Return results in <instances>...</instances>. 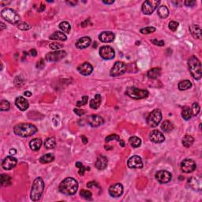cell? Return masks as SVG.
<instances>
[{
    "label": "cell",
    "mask_w": 202,
    "mask_h": 202,
    "mask_svg": "<svg viewBox=\"0 0 202 202\" xmlns=\"http://www.w3.org/2000/svg\"><path fill=\"white\" fill-rule=\"evenodd\" d=\"M38 130L34 125L30 123H19L13 127V133L22 137H28L34 135Z\"/></svg>",
    "instance_id": "1"
},
{
    "label": "cell",
    "mask_w": 202,
    "mask_h": 202,
    "mask_svg": "<svg viewBox=\"0 0 202 202\" xmlns=\"http://www.w3.org/2000/svg\"><path fill=\"white\" fill-rule=\"evenodd\" d=\"M78 189V183L73 178H67L59 185V191L65 195H74Z\"/></svg>",
    "instance_id": "2"
},
{
    "label": "cell",
    "mask_w": 202,
    "mask_h": 202,
    "mask_svg": "<svg viewBox=\"0 0 202 202\" xmlns=\"http://www.w3.org/2000/svg\"><path fill=\"white\" fill-rule=\"evenodd\" d=\"M188 68L191 76L195 80H200L201 78V64L200 60L196 56H191L188 60Z\"/></svg>",
    "instance_id": "3"
},
{
    "label": "cell",
    "mask_w": 202,
    "mask_h": 202,
    "mask_svg": "<svg viewBox=\"0 0 202 202\" xmlns=\"http://www.w3.org/2000/svg\"><path fill=\"white\" fill-rule=\"evenodd\" d=\"M44 190V182L42 178L38 177L34 179L30 192V198L33 201H37L41 197Z\"/></svg>",
    "instance_id": "4"
},
{
    "label": "cell",
    "mask_w": 202,
    "mask_h": 202,
    "mask_svg": "<svg viewBox=\"0 0 202 202\" xmlns=\"http://www.w3.org/2000/svg\"><path fill=\"white\" fill-rule=\"evenodd\" d=\"M1 16L7 22L13 25H18L20 23V16L15 10L10 8H4L1 11Z\"/></svg>",
    "instance_id": "5"
},
{
    "label": "cell",
    "mask_w": 202,
    "mask_h": 202,
    "mask_svg": "<svg viewBox=\"0 0 202 202\" xmlns=\"http://www.w3.org/2000/svg\"><path fill=\"white\" fill-rule=\"evenodd\" d=\"M126 94L134 100H140L148 97L149 93L145 89H140L137 87H128L126 91Z\"/></svg>",
    "instance_id": "6"
},
{
    "label": "cell",
    "mask_w": 202,
    "mask_h": 202,
    "mask_svg": "<svg viewBox=\"0 0 202 202\" xmlns=\"http://www.w3.org/2000/svg\"><path fill=\"white\" fill-rule=\"evenodd\" d=\"M162 120V113L159 109L152 111L147 118V123L150 127H156Z\"/></svg>",
    "instance_id": "7"
},
{
    "label": "cell",
    "mask_w": 202,
    "mask_h": 202,
    "mask_svg": "<svg viewBox=\"0 0 202 202\" xmlns=\"http://www.w3.org/2000/svg\"><path fill=\"white\" fill-rule=\"evenodd\" d=\"M160 3V2L158 1V0H148V1H145L142 4V12L146 15H150L156 10Z\"/></svg>",
    "instance_id": "8"
},
{
    "label": "cell",
    "mask_w": 202,
    "mask_h": 202,
    "mask_svg": "<svg viewBox=\"0 0 202 202\" xmlns=\"http://www.w3.org/2000/svg\"><path fill=\"white\" fill-rule=\"evenodd\" d=\"M127 66L123 62H116L112 67L110 71V75L111 77H118L124 74L126 72Z\"/></svg>",
    "instance_id": "9"
},
{
    "label": "cell",
    "mask_w": 202,
    "mask_h": 202,
    "mask_svg": "<svg viewBox=\"0 0 202 202\" xmlns=\"http://www.w3.org/2000/svg\"><path fill=\"white\" fill-rule=\"evenodd\" d=\"M67 56V52L63 50L55 51V52H49L46 55V60L48 62H57L61 59H64Z\"/></svg>",
    "instance_id": "10"
},
{
    "label": "cell",
    "mask_w": 202,
    "mask_h": 202,
    "mask_svg": "<svg viewBox=\"0 0 202 202\" xmlns=\"http://www.w3.org/2000/svg\"><path fill=\"white\" fill-rule=\"evenodd\" d=\"M197 168V164L191 159H185L181 163V169L184 173H191Z\"/></svg>",
    "instance_id": "11"
},
{
    "label": "cell",
    "mask_w": 202,
    "mask_h": 202,
    "mask_svg": "<svg viewBox=\"0 0 202 202\" xmlns=\"http://www.w3.org/2000/svg\"><path fill=\"white\" fill-rule=\"evenodd\" d=\"M99 54L100 57L105 60H110V59H114L115 55V50L110 46H103L100 47Z\"/></svg>",
    "instance_id": "12"
},
{
    "label": "cell",
    "mask_w": 202,
    "mask_h": 202,
    "mask_svg": "<svg viewBox=\"0 0 202 202\" xmlns=\"http://www.w3.org/2000/svg\"><path fill=\"white\" fill-rule=\"evenodd\" d=\"M155 179L160 183L166 184L168 183L171 180V174L167 170H159L158 172L155 173Z\"/></svg>",
    "instance_id": "13"
},
{
    "label": "cell",
    "mask_w": 202,
    "mask_h": 202,
    "mask_svg": "<svg viewBox=\"0 0 202 202\" xmlns=\"http://www.w3.org/2000/svg\"><path fill=\"white\" fill-rule=\"evenodd\" d=\"M127 166L131 169H140L143 167V162L139 155H133L127 161Z\"/></svg>",
    "instance_id": "14"
},
{
    "label": "cell",
    "mask_w": 202,
    "mask_h": 202,
    "mask_svg": "<svg viewBox=\"0 0 202 202\" xmlns=\"http://www.w3.org/2000/svg\"><path fill=\"white\" fill-rule=\"evenodd\" d=\"M108 192L112 197H119L123 193V186L120 183H115L111 185Z\"/></svg>",
    "instance_id": "15"
},
{
    "label": "cell",
    "mask_w": 202,
    "mask_h": 202,
    "mask_svg": "<svg viewBox=\"0 0 202 202\" xmlns=\"http://www.w3.org/2000/svg\"><path fill=\"white\" fill-rule=\"evenodd\" d=\"M17 159L13 156H7L2 162V167L4 170H11L17 165Z\"/></svg>",
    "instance_id": "16"
},
{
    "label": "cell",
    "mask_w": 202,
    "mask_h": 202,
    "mask_svg": "<svg viewBox=\"0 0 202 202\" xmlns=\"http://www.w3.org/2000/svg\"><path fill=\"white\" fill-rule=\"evenodd\" d=\"M77 70L81 74H82L83 76H88L89 74H91L93 71V67L91 65L89 62H85L84 63L81 64L80 66H78L77 67Z\"/></svg>",
    "instance_id": "17"
},
{
    "label": "cell",
    "mask_w": 202,
    "mask_h": 202,
    "mask_svg": "<svg viewBox=\"0 0 202 202\" xmlns=\"http://www.w3.org/2000/svg\"><path fill=\"white\" fill-rule=\"evenodd\" d=\"M149 138H150L151 141L154 142V143L160 144L162 143L165 140V137L163 134V133H161L160 131H153L150 133L149 134Z\"/></svg>",
    "instance_id": "18"
},
{
    "label": "cell",
    "mask_w": 202,
    "mask_h": 202,
    "mask_svg": "<svg viewBox=\"0 0 202 202\" xmlns=\"http://www.w3.org/2000/svg\"><path fill=\"white\" fill-rule=\"evenodd\" d=\"M188 184L194 190L200 191L201 190V179L200 177H191L188 180Z\"/></svg>",
    "instance_id": "19"
},
{
    "label": "cell",
    "mask_w": 202,
    "mask_h": 202,
    "mask_svg": "<svg viewBox=\"0 0 202 202\" xmlns=\"http://www.w3.org/2000/svg\"><path fill=\"white\" fill-rule=\"evenodd\" d=\"M91 42H92V40H91L90 37H83L79 39V40H77V41L76 42V47L78 49L87 48L88 47L90 46Z\"/></svg>",
    "instance_id": "20"
},
{
    "label": "cell",
    "mask_w": 202,
    "mask_h": 202,
    "mask_svg": "<svg viewBox=\"0 0 202 202\" xmlns=\"http://www.w3.org/2000/svg\"><path fill=\"white\" fill-rule=\"evenodd\" d=\"M107 164H108V160H107V157L104 155H99L95 163V166L96 169L103 170L107 167Z\"/></svg>",
    "instance_id": "21"
},
{
    "label": "cell",
    "mask_w": 202,
    "mask_h": 202,
    "mask_svg": "<svg viewBox=\"0 0 202 202\" xmlns=\"http://www.w3.org/2000/svg\"><path fill=\"white\" fill-rule=\"evenodd\" d=\"M115 37V34L112 32H110V31L103 32L99 35V39L103 43H111V42L114 41Z\"/></svg>",
    "instance_id": "22"
},
{
    "label": "cell",
    "mask_w": 202,
    "mask_h": 202,
    "mask_svg": "<svg viewBox=\"0 0 202 202\" xmlns=\"http://www.w3.org/2000/svg\"><path fill=\"white\" fill-rule=\"evenodd\" d=\"M104 119L100 115H91L88 120L89 125L92 127L100 126L104 123Z\"/></svg>",
    "instance_id": "23"
},
{
    "label": "cell",
    "mask_w": 202,
    "mask_h": 202,
    "mask_svg": "<svg viewBox=\"0 0 202 202\" xmlns=\"http://www.w3.org/2000/svg\"><path fill=\"white\" fill-rule=\"evenodd\" d=\"M15 104L21 111H26L27 109L28 108V107H29L28 100L22 96H18L16 98Z\"/></svg>",
    "instance_id": "24"
},
{
    "label": "cell",
    "mask_w": 202,
    "mask_h": 202,
    "mask_svg": "<svg viewBox=\"0 0 202 202\" xmlns=\"http://www.w3.org/2000/svg\"><path fill=\"white\" fill-rule=\"evenodd\" d=\"M190 32L191 35L194 37L195 39H200L201 38V28H200V25H195L193 24L190 26Z\"/></svg>",
    "instance_id": "25"
},
{
    "label": "cell",
    "mask_w": 202,
    "mask_h": 202,
    "mask_svg": "<svg viewBox=\"0 0 202 202\" xmlns=\"http://www.w3.org/2000/svg\"><path fill=\"white\" fill-rule=\"evenodd\" d=\"M101 101H102L101 96L100 94H96V95H95V97L90 100L89 106H90V107L92 109L96 110V109H98L100 107V104H101Z\"/></svg>",
    "instance_id": "26"
},
{
    "label": "cell",
    "mask_w": 202,
    "mask_h": 202,
    "mask_svg": "<svg viewBox=\"0 0 202 202\" xmlns=\"http://www.w3.org/2000/svg\"><path fill=\"white\" fill-rule=\"evenodd\" d=\"M161 75V70L160 68L155 67L149 70L147 73V76L150 79H156Z\"/></svg>",
    "instance_id": "27"
},
{
    "label": "cell",
    "mask_w": 202,
    "mask_h": 202,
    "mask_svg": "<svg viewBox=\"0 0 202 202\" xmlns=\"http://www.w3.org/2000/svg\"><path fill=\"white\" fill-rule=\"evenodd\" d=\"M50 40H59V41H66L67 39V36L64 32H59V31H57V32H54L52 35L50 36Z\"/></svg>",
    "instance_id": "28"
},
{
    "label": "cell",
    "mask_w": 202,
    "mask_h": 202,
    "mask_svg": "<svg viewBox=\"0 0 202 202\" xmlns=\"http://www.w3.org/2000/svg\"><path fill=\"white\" fill-rule=\"evenodd\" d=\"M42 145V140L40 138H34L29 142V147L32 151H38Z\"/></svg>",
    "instance_id": "29"
},
{
    "label": "cell",
    "mask_w": 202,
    "mask_h": 202,
    "mask_svg": "<svg viewBox=\"0 0 202 202\" xmlns=\"http://www.w3.org/2000/svg\"><path fill=\"white\" fill-rule=\"evenodd\" d=\"M174 129V125L170 121L165 120L162 124H161V130L164 133H169L173 131Z\"/></svg>",
    "instance_id": "30"
},
{
    "label": "cell",
    "mask_w": 202,
    "mask_h": 202,
    "mask_svg": "<svg viewBox=\"0 0 202 202\" xmlns=\"http://www.w3.org/2000/svg\"><path fill=\"white\" fill-rule=\"evenodd\" d=\"M192 87V83L190 80H183L181 81L178 85V88L179 90L181 91H185L187 89H190Z\"/></svg>",
    "instance_id": "31"
},
{
    "label": "cell",
    "mask_w": 202,
    "mask_h": 202,
    "mask_svg": "<svg viewBox=\"0 0 202 202\" xmlns=\"http://www.w3.org/2000/svg\"><path fill=\"white\" fill-rule=\"evenodd\" d=\"M54 160H55V156H54L53 154L47 153L44 155H42V156L39 159V161H40V163H41V164H45L52 162Z\"/></svg>",
    "instance_id": "32"
},
{
    "label": "cell",
    "mask_w": 202,
    "mask_h": 202,
    "mask_svg": "<svg viewBox=\"0 0 202 202\" xmlns=\"http://www.w3.org/2000/svg\"><path fill=\"white\" fill-rule=\"evenodd\" d=\"M157 13L161 18H167L169 15V10L166 6H160L157 10Z\"/></svg>",
    "instance_id": "33"
},
{
    "label": "cell",
    "mask_w": 202,
    "mask_h": 202,
    "mask_svg": "<svg viewBox=\"0 0 202 202\" xmlns=\"http://www.w3.org/2000/svg\"><path fill=\"white\" fill-rule=\"evenodd\" d=\"M194 141V139L192 136L190 135H185L182 138V143L183 145V146H185V148H190L193 145Z\"/></svg>",
    "instance_id": "34"
},
{
    "label": "cell",
    "mask_w": 202,
    "mask_h": 202,
    "mask_svg": "<svg viewBox=\"0 0 202 202\" xmlns=\"http://www.w3.org/2000/svg\"><path fill=\"white\" fill-rule=\"evenodd\" d=\"M192 111H191V108L189 107H184L182 111V117L185 120L188 121L191 119L192 117Z\"/></svg>",
    "instance_id": "35"
},
{
    "label": "cell",
    "mask_w": 202,
    "mask_h": 202,
    "mask_svg": "<svg viewBox=\"0 0 202 202\" xmlns=\"http://www.w3.org/2000/svg\"><path fill=\"white\" fill-rule=\"evenodd\" d=\"M56 141H55V137H48L44 141V147L47 149H52L55 147Z\"/></svg>",
    "instance_id": "36"
},
{
    "label": "cell",
    "mask_w": 202,
    "mask_h": 202,
    "mask_svg": "<svg viewBox=\"0 0 202 202\" xmlns=\"http://www.w3.org/2000/svg\"><path fill=\"white\" fill-rule=\"evenodd\" d=\"M129 143L133 148H138L141 145V140L136 136H133L129 139Z\"/></svg>",
    "instance_id": "37"
},
{
    "label": "cell",
    "mask_w": 202,
    "mask_h": 202,
    "mask_svg": "<svg viewBox=\"0 0 202 202\" xmlns=\"http://www.w3.org/2000/svg\"><path fill=\"white\" fill-rule=\"evenodd\" d=\"M0 183L3 186H8L11 184V178L6 174H2L0 176Z\"/></svg>",
    "instance_id": "38"
},
{
    "label": "cell",
    "mask_w": 202,
    "mask_h": 202,
    "mask_svg": "<svg viewBox=\"0 0 202 202\" xmlns=\"http://www.w3.org/2000/svg\"><path fill=\"white\" fill-rule=\"evenodd\" d=\"M59 28L62 31V32H65L67 34L70 33V30H71V25L67 22H62L59 24Z\"/></svg>",
    "instance_id": "39"
},
{
    "label": "cell",
    "mask_w": 202,
    "mask_h": 202,
    "mask_svg": "<svg viewBox=\"0 0 202 202\" xmlns=\"http://www.w3.org/2000/svg\"><path fill=\"white\" fill-rule=\"evenodd\" d=\"M80 196L83 198H85V200H92V193L89 190H82L80 192Z\"/></svg>",
    "instance_id": "40"
},
{
    "label": "cell",
    "mask_w": 202,
    "mask_h": 202,
    "mask_svg": "<svg viewBox=\"0 0 202 202\" xmlns=\"http://www.w3.org/2000/svg\"><path fill=\"white\" fill-rule=\"evenodd\" d=\"M155 31V27L152 26H149V27H145V28H141L140 30V33L144 34V35H147V34H150L152 33Z\"/></svg>",
    "instance_id": "41"
},
{
    "label": "cell",
    "mask_w": 202,
    "mask_h": 202,
    "mask_svg": "<svg viewBox=\"0 0 202 202\" xmlns=\"http://www.w3.org/2000/svg\"><path fill=\"white\" fill-rule=\"evenodd\" d=\"M10 107V104L7 101V100H2L0 103V110L2 111H8Z\"/></svg>",
    "instance_id": "42"
},
{
    "label": "cell",
    "mask_w": 202,
    "mask_h": 202,
    "mask_svg": "<svg viewBox=\"0 0 202 202\" xmlns=\"http://www.w3.org/2000/svg\"><path fill=\"white\" fill-rule=\"evenodd\" d=\"M200 111V105H199L197 103H194L192 105V107H191V111H192V115L194 116H196L199 114Z\"/></svg>",
    "instance_id": "43"
},
{
    "label": "cell",
    "mask_w": 202,
    "mask_h": 202,
    "mask_svg": "<svg viewBox=\"0 0 202 202\" xmlns=\"http://www.w3.org/2000/svg\"><path fill=\"white\" fill-rule=\"evenodd\" d=\"M17 28H18L19 29H21V30L25 31L30 29V28H32V26H31L29 24L26 23V22H20V23L17 25Z\"/></svg>",
    "instance_id": "44"
},
{
    "label": "cell",
    "mask_w": 202,
    "mask_h": 202,
    "mask_svg": "<svg viewBox=\"0 0 202 202\" xmlns=\"http://www.w3.org/2000/svg\"><path fill=\"white\" fill-rule=\"evenodd\" d=\"M50 48L52 50L54 51H57L59 50V49H62L63 47V44H60V43H57V42H54V43H52V44L49 45Z\"/></svg>",
    "instance_id": "45"
},
{
    "label": "cell",
    "mask_w": 202,
    "mask_h": 202,
    "mask_svg": "<svg viewBox=\"0 0 202 202\" xmlns=\"http://www.w3.org/2000/svg\"><path fill=\"white\" fill-rule=\"evenodd\" d=\"M179 22H174V21H171V22H169V28H170V30L172 31V32H175L176 30L178 29V28H179Z\"/></svg>",
    "instance_id": "46"
},
{
    "label": "cell",
    "mask_w": 202,
    "mask_h": 202,
    "mask_svg": "<svg viewBox=\"0 0 202 202\" xmlns=\"http://www.w3.org/2000/svg\"><path fill=\"white\" fill-rule=\"evenodd\" d=\"M75 165L76 167L79 168V175H83L85 170H87V169H89V168H85V167H84L83 164H82L81 162H77Z\"/></svg>",
    "instance_id": "47"
},
{
    "label": "cell",
    "mask_w": 202,
    "mask_h": 202,
    "mask_svg": "<svg viewBox=\"0 0 202 202\" xmlns=\"http://www.w3.org/2000/svg\"><path fill=\"white\" fill-rule=\"evenodd\" d=\"M88 100H89V97L87 96H82V99L77 102V107H81V106H84L85 104H87Z\"/></svg>",
    "instance_id": "48"
},
{
    "label": "cell",
    "mask_w": 202,
    "mask_h": 202,
    "mask_svg": "<svg viewBox=\"0 0 202 202\" xmlns=\"http://www.w3.org/2000/svg\"><path fill=\"white\" fill-rule=\"evenodd\" d=\"M118 140V141L119 142L121 140V139H120V137H119V136L116 135V134H112V135H110V136H108V137H106L105 141L110 142V141H111V140Z\"/></svg>",
    "instance_id": "49"
},
{
    "label": "cell",
    "mask_w": 202,
    "mask_h": 202,
    "mask_svg": "<svg viewBox=\"0 0 202 202\" xmlns=\"http://www.w3.org/2000/svg\"><path fill=\"white\" fill-rule=\"evenodd\" d=\"M152 44H155L156 46H164V40H151Z\"/></svg>",
    "instance_id": "50"
},
{
    "label": "cell",
    "mask_w": 202,
    "mask_h": 202,
    "mask_svg": "<svg viewBox=\"0 0 202 202\" xmlns=\"http://www.w3.org/2000/svg\"><path fill=\"white\" fill-rule=\"evenodd\" d=\"M196 1H193V0H186L184 2V4H185L186 7H194V5H196Z\"/></svg>",
    "instance_id": "51"
},
{
    "label": "cell",
    "mask_w": 202,
    "mask_h": 202,
    "mask_svg": "<svg viewBox=\"0 0 202 202\" xmlns=\"http://www.w3.org/2000/svg\"><path fill=\"white\" fill-rule=\"evenodd\" d=\"M74 111L75 112L76 114H77V115H79V116H81V115H85V111L82 110V109H78V108H75L74 110Z\"/></svg>",
    "instance_id": "52"
},
{
    "label": "cell",
    "mask_w": 202,
    "mask_h": 202,
    "mask_svg": "<svg viewBox=\"0 0 202 202\" xmlns=\"http://www.w3.org/2000/svg\"><path fill=\"white\" fill-rule=\"evenodd\" d=\"M87 186L89 187V188H91V187H92V186H96V187H99V188H100V185H99L98 183H97V182H88Z\"/></svg>",
    "instance_id": "53"
},
{
    "label": "cell",
    "mask_w": 202,
    "mask_h": 202,
    "mask_svg": "<svg viewBox=\"0 0 202 202\" xmlns=\"http://www.w3.org/2000/svg\"><path fill=\"white\" fill-rule=\"evenodd\" d=\"M44 67V60L43 59H40V62H37V68H40V69H43Z\"/></svg>",
    "instance_id": "54"
},
{
    "label": "cell",
    "mask_w": 202,
    "mask_h": 202,
    "mask_svg": "<svg viewBox=\"0 0 202 202\" xmlns=\"http://www.w3.org/2000/svg\"><path fill=\"white\" fill-rule=\"evenodd\" d=\"M67 3L71 7H74L77 4V1H72V0L71 1H67Z\"/></svg>",
    "instance_id": "55"
},
{
    "label": "cell",
    "mask_w": 202,
    "mask_h": 202,
    "mask_svg": "<svg viewBox=\"0 0 202 202\" xmlns=\"http://www.w3.org/2000/svg\"><path fill=\"white\" fill-rule=\"evenodd\" d=\"M29 55H32V57L37 56V51H36V49H31V50L29 51Z\"/></svg>",
    "instance_id": "56"
},
{
    "label": "cell",
    "mask_w": 202,
    "mask_h": 202,
    "mask_svg": "<svg viewBox=\"0 0 202 202\" xmlns=\"http://www.w3.org/2000/svg\"><path fill=\"white\" fill-rule=\"evenodd\" d=\"M44 10H45V5H44V4L42 3L41 5H40V7L38 8V12H43Z\"/></svg>",
    "instance_id": "57"
},
{
    "label": "cell",
    "mask_w": 202,
    "mask_h": 202,
    "mask_svg": "<svg viewBox=\"0 0 202 202\" xmlns=\"http://www.w3.org/2000/svg\"><path fill=\"white\" fill-rule=\"evenodd\" d=\"M103 2L105 4H113L115 2V0H111V1H106V0H104Z\"/></svg>",
    "instance_id": "58"
},
{
    "label": "cell",
    "mask_w": 202,
    "mask_h": 202,
    "mask_svg": "<svg viewBox=\"0 0 202 202\" xmlns=\"http://www.w3.org/2000/svg\"><path fill=\"white\" fill-rule=\"evenodd\" d=\"M16 152H17V150L15 149H12L10 150V155H15Z\"/></svg>",
    "instance_id": "59"
},
{
    "label": "cell",
    "mask_w": 202,
    "mask_h": 202,
    "mask_svg": "<svg viewBox=\"0 0 202 202\" xmlns=\"http://www.w3.org/2000/svg\"><path fill=\"white\" fill-rule=\"evenodd\" d=\"M81 139H82V141H83V143L85 144H85L88 143V139L86 138V137H85V136H82Z\"/></svg>",
    "instance_id": "60"
},
{
    "label": "cell",
    "mask_w": 202,
    "mask_h": 202,
    "mask_svg": "<svg viewBox=\"0 0 202 202\" xmlns=\"http://www.w3.org/2000/svg\"><path fill=\"white\" fill-rule=\"evenodd\" d=\"M0 25H0V26H1V30H3L4 28H7V25H6L3 22H1V23H0Z\"/></svg>",
    "instance_id": "61"
},
{
    "label": "cell",
    "mask_w": 202,
    "mask_h": 202,
    "mask_svg": "<svg viewBox=\"0 0 202 202\" xmlns=\"http://www.w3.org/2000/svg\"><path fill=\"white\" fill-rule=\"evenodd\" d=\"M24 94H25V96H32V93H31L30 92H28V91L24 92Z\"/></svg>",
    "instance_id": "62"
}]
</instances>
